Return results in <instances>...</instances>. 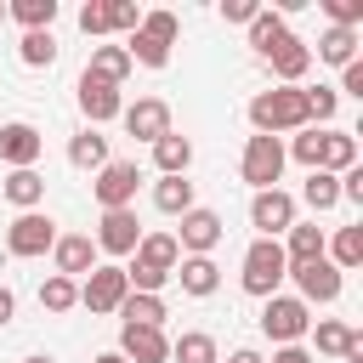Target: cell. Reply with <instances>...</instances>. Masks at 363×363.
Returning a JSON list of instances; mask_svg holds the SVG:
<instances>
[{"instance_id":"cell-45","label":"cell","mask_w":363,"mask_h":363,"mask_svg":"<svg viewBox=\"0 0 363 363\" xmlns=\"http://www.w3.org/2000/svg\"><path fill=\"white\" fill-rule=\"evenodd\" d=\"M267 363H318V357H312L306 346H278V352H272Z\"/></svg>"},{"instance_id":"cell-44","label":"cell","mask_w":363,"mask_h":363,"mask_svg":"<svg viewBox=\"0 0 363 363\" xmlns=\"http://www.w3.org/2000/svg\"><path fill=\"white\" fill-rule=\"evenodd\" d=\"M340 204H363V170H357V164L340 176Z\"/></svg>"},{"instance_id":"cell-19","label":"cell","mask_w":363,"mask_h":363,"mask_svg":"<svg viewBox=\"0 0 363 363\" xmlns=\"http://www.w3.org/2000/svg\"><path fill=\"white\" fill-rule=\"evenodd\" d=\"M284 40H289V23H284V11L261 6V11L250 17V51H255V57L267 62V57H272V51H278Z\"/></svg>"},{"instance_id":"cell-33","label":"cell","mask_w":363,"mask_h":363,"mask_svg":"<svg viewBox=\"0 0 363 363\" xmlns=\"http://www.w3.org/2000/svg\"><path fill=\"white\" fill-rule=\"evenodd\" d=\"M6 17L23 23V34H34V28L57 23V0H6Z\"/></svg>"},{"instance_id":"cell-32","label":"cell","mask_w":363,"mask_h":363,"mask_svg":"<svg viewBox=\"0 0 363 363\" xmlns=\"http://www.w3.org/2000/svg\"><path fill=\"white\" fill-rule=\"evenodd\" d=\"M153 204H159L164 216H187V210H193V182H187V176H159V182H153Z\"/></svg>"},{"instance_id":"cell-24","label":"cell","mask_w":363,"mask_h":363,"mask_svg":"<svg viewBox=\"0 0 363 363\" xmlns=\"http://www.w3.org/2000/svg\"><path fill=\"white\" fill-rule=\"evenodd\" d=\"M352 164H357V136H352V130H323L318 170H329V176H346Z\"/></svg>"},{"instance_id":"cell-46","label":"cell","mask_w":363,"mask_h":363,"mask_svg":"<svg viewBox=\"0 0 363 363\" xmlns=\"http://www.w3.org/2000/svg\"><path fill=\"white\" fill-rule=\"evenodd\" d=\"M11 318H17V295H11V289H6V284H0V329H6V323H11Z\"/></svg>"},{"instance_id":"cell-17","label":"cell","mask_w":363,"mask_h":363,"mask_svg":"<svg viewBox=\"0 0 363 363\" xmlns=\"http://www.w3.org/2000/svg\"><path fill=\"white\" fill-rule=\"evenodd\" d=\"M119 357H125V363H170V335H164V329L119 323Z\"/></svg>"},{"instance_id":"cell-11","label":"cell","mask_w":363,"mask_h":363,"mask_svg":"<svg viewBox=\"0 0 363 363\" xmlns=\"http://www.w3.org/2000/svg\"><path fill=\"white\" fill-rule=\"evenodd\" d=\"M74 96H79V113L91 119V130L125 113V96H119V85H108V79H96V74H79V85H74Z\"/></svg>"},{"instance_id":"cell-48","label":"cell","mask_w":363,"mask_h":363,"mask_svg":"<svg viewBox=\"0 0 363 363\" xmlns=\"http://www.w3.org/2000/svg\"><path fill=\"white\" fill-rule=\"evenodd\" d=\"M91 363H125V357H119V352H102V357H91Z\"/></svg>"},{"instance_id":"cell-26","label":"cell","mask_w":363,"mask_h":363,"mask_svg":"<svg viewBox=\"0 0 363 363\" xmlns=\"http://www.w3.org/2000/svg\"><path fill=\"white\" fill-rule=\"evenodd\" d=\"M170 363H221V346H216V335H204V329H182V335L170 340Z\"/></svg>"},{"instance_id":"cell-10","label":"cell","mask_w":363,"mask_h":363,"mask_svg":"<svg viewBox=\"0 0 363 363\" xmlns=\"http://www.w3.org/2000/svg\"><path fill=\"white\" fill-rule=\"evenodd\" d=\"M40 153H45L40 125H28V119L0 125V164H6V170H34V164H40Z\"/></svg>"},{"instance_id":"cell-41","label":"cell","mask_w":363,"mask_h":363,"mask_svg":"<svg viewBox=\"0 0 363 363\" xmlns=\"http://www.w3.org/2000/svg\"><path fill=\"white\" fill-rule=\"evenodd\" d=\"M79 34L85 40H102L108 34V0H85L79 6Z\"/></svg>"},{"instance_id":"cell-15","label":"cell","mask_w":363,"mask_h":363,"mask_svg":"<svg viewBox=\"0 0 363 363\" xmlns=\"http://www.w3.org/2000/svg\"><path fill=\"white\" fill-rule=\"evenodd\" d=\"M51 261H57V272L62 278H85L102 255H96V244H91V233H57V244H51Z\"/></svg>"},{"instance_id":"cell-22","label":"cell","mask_w":363,"mask_h":363,"mask_svg":"<svg viewBox=\"0 0 363 363\" xmlns=\"http://www.w3.org/2000/svg\"><path fill=\"white\" fill-rule=\"evenodd\" d=\"M0 193H6V204H17V216L23 210H40L45 204V176L40 170H6Z\"/></svg>"},{"instance_id":"cell-40","label":"cell","mask_w":363,"mask_h":363,"mask_svg":"<svg viewBox=\"0 0 363 363\" xmlns=\"http://www.w3.org/2000/svg\"><path fill=\"white\" fill-rule=\"evenodd\" d=\"M136 23H142L136 0H108V34H136Z\"/></svg>"},{"instance_id":"cell-13","label":"cell","mask_w":363,"mask_h":363,"mask_svg":"<svg viewBox=\"0 0 363 363\" xmlns=\"http://www.w3.org/2000/svg\"><path fill=\"white\" fill-rule=\"evenodd\" d=\"M221 233H227V227H221V216H216V210H204V204H193V210L182 216V233H170V238H176V250H182V255H210V250L221 244Z\"/></svg>"},{"instance_id":"cell-6","label":"cell","mask_w":363,"mask_h":363,"mask_svg":"<svg viewBox=\"0 0 363 363\" xmlns=\"http://www.w3.org/2000/svg\"><path fill=\"white\" fill-rule=\"evenodd\" d=\"M295 221H301L295 193H284V187H261V193L250 199V227H255L261 238H278V233H289Z\"/></svg>"},{"instance_id":"cell-49","label":"cell","mask_w":363,"mask_h":363,"mask_svg":"<svg viewBox=\"0 0 363 363\" xmlns=\"http://www.w3.org/2000/svg\"><path fill=\"white\" fill-rule=\"evenodd\" d=\"M23 363H51V357H23Z\"/></svg>"},{"instance_id":"cell-35","label":"cell","mask_w":363,"mask_h":363,"mask_svg":"<svg viewBox=\"0 0 363 363\" xmlns=\"http://www.w3.org/2000/svg\"><path fill=\"white\" fill-rule=\"evenodd\" d=\"M40 306H45V312H57V318H62V312H74V306H79V284H74V278H62V272H51V278L40 284Z\"/></svg>"},{"instance_id":"cell-5","label":"cell","mask_w":363,"mask_h":363,"mask_svg":"<svg viewBox=\"0 0 363 363\" xmlns=\"http://www.w3.org/2000/svg\"><path fill=\"white\" fill-rule=\"evenodd\" d=\"M136 187H142L136 159H108L96 170V182H91V193H96L102 210H136Z\"/></svg>"},{"instance_id":"cell-14","label":"cell","mask_w":363,"mask_h":363,"mask_svg":"<svg viewBox=\"0 0 363 363\" xmlns=\"http://www.w3.org/2000/svg\"><path fill=\"white\" fill-rule=\"evenodd\" d=\"M119 119H125V130H130L136 142H147V147H153L159 136H170V102H164V96H136Z\"/></svg>"},{"instance_id":"cell-3","label":"cell","mask_w":363,"mask_h":363,"mask_svg":"<svg viewBox=\"0 0 363 363\" xmlns=\"http://www.w3.org/2000/svg\"><path fill=\"white\" fill-rule=\"evenodd\" d=\"M312 329V306H301L295 295H267L261 301V335L272 346H301Z\"/></svg>"},{"instance_id":"cell-1","label":"cell","mask_w":363,"mask_h":363,"mask_svg":"<svg viewBox=\"0 0 363 363\" xmlns=\"http://www.w3.org/2000/svg\"><path fill=\"white\" fill-rule=\"evenodd\" d=\"M250 125H255V136H295V130H306L312 125V113H306V85H272V91H255L250 96Z\"/></svg>"},{"instance_id":"cell-29","label":"cell","mask_w":363,"mask_h":363,"mask_svg":"<svg viewBox=\"0 0 363 363\" xmlns=\"http://www.w3.org/2000/svg\"><path fill=\"white\" fill-rule=\"evenodd\" d=\"M284 238H289V244H284V255H289V261H318V255H323V244H329V233H323L318 221H295Z\"/></svg>"},{"instance_id":"cell-2","label":"cell","mask_w":363,"mask_h":363,"mask_svg":"<svg viewBox=\"0 0 363 363\" xmlns=\"http://www.w3.org/2000/svg\"><path fill=\"white\" fill-rule=\"evenodd\" d=\"M284 278H289V255H284V244H278V238H255V244L244 250V267H238L244 295L267 301V295H278Z\"/></svg>"},{"instance_id":"cell-4","label":"cell","mask_w":363,"mask_h":363,"mask_svg":"<svg viewBox=\"0 0 363 363\" xmlns=\"http://www.w3.org/2000/svg\"><path fill=\"white\" fill-rule=\"evenodd\" d=\"M289 284H295V301H301V306H329V301H340L346 272H335V267L318 255V261H289Z\"/></svg>"},{"instance_id":"cell-8","label":"cell","mask_w":363,"mask_h":363,"mask_svg":"<svg viewBox=\"0 0 363 363\" xmlns=\"http://www.w3.org/2000/svg\"><path fill=\"white\" fill-rule=\"evenodd\" d=\"M238 176L261 193V187H278L284 176V142L278 136H250L244 142V159H238Z\"/></svg>"},{"instance_id":"cell-7","label":"cell","mask_w":363,"mask_h":363,"mask_svg":"<svg viewBox=\"0 0 363 363\" xmlns=\"http://www.w3.org/2000/svg\"><path fill=\"white\" fill-rule=\"evenodd\" d=\"M51 244H57V221H51L45 210H23V216H11V227H6V250H11L17 261L45 255Z\"/></svg>"},{"instance_id":"cell-20","label":"cell","mask_w":363,"mask_h":363,"mask_svg":"<svg viewBox=\"0 0 363 363\" xmlns=\"http://www.w3.org/2000/svg\"><path fill=\"white\" fill-rule=\"evenodd\" d=\"M130 255H136L130 267H147V272H164V278H170V272H176V261H182V250H176V238H170V233H142V244H136Z\"/></svg>"},{"instance_id":"cell-9","label":"cell","mask_w":363,"mask_h":363,"mask_svg":"<svg viewBox=\"0 0 363 363\" xmlns=\"http://www.w3.org/2000/svg\"><path fill=\"white\" fill-rule=\"evenodd\" d=\"M125 295H130V284H125V267H113V261H96L85 272V284H79V306L85 312H119Z\"/></svg>"},{"instance_id":"cell-18","label":"cell","mask_w":363,"mask_h":363,"mask_svg":"<svg viewBox=\"0 0 363 363\" xmlns=\"http://www.w3.org/2000/svg\"><path fill=\"white\" fill-rule=\"evenodd\" d=\"M170 278H176V284H182V295H193V301H204V295H216V289H221V267H216L210 255H182Z\"/></svg>"},{"instance_id":"cell-30","label":"cell","mask_w":363,"mask_h":363,"mask_svg":"<svg viewBox=\"0 0 363 363\" xmlns=\"http://www.w3.org/2000/svg\"><path fill=\"white\" fill-rule=\"evenodd\" d=\"M312 57H318V62H335V68H346V62L357 57V28H323Z\"/></svg>"},{"instance_id":"cell-25","label":"cell","mask_w":363,"mask_h":363,"mask_svg":"<svg viewBox=\"0 0 363 363\" xmlns=\"http://www.w3.org/2000/svg\"><path fill=\"white\" fill-rule=\"evenodd\" d=\"M119 318L125 323H136V329H164V318H170V306H164V295H125L119 301Z\"/></svg>"},{"instance_id":"cell-42","label":"cell","mask_w":363,"mask_h":363,"mask_svg":"<svg viewBox=\"0 0 363 363\" xmlns=\"http://www.w3.org/2000/svg\"><path fill=\"white\" fill-rule=\"evenodd\" d=\"M255 11H261V0H221V23H244L250 28Z\"/></svg>"},{"instance_id":"cell-47","label":"cell","mask_w":363,"mask_h":363,"mask_svg":"<svg viewBox=\"0 0 363 363\" xmlns=\"http://www.w3.org/2000/svg\"><path fill=\"white\" fill-rule=\"evenodd\" d=\"M227 363H267V357H261V352H255V346H238V352H233V357H227Z\"/></svg>"},{"instance_id":"cell-27","label":"cell","mask_w":363,"mask_h":363,"mask_svg":"<svg viewBox=\"0 0 363 363\" xmlns=\"http://www.w3.org/2000/svg\"><path fill=\"white\" fill-rule=\"evenodd\" d=\"M153 164H159V176H187V164H193V142L187 136H159L153 142Z\"/></svg>"},{"instance_id":"cell-50","label":"cell","mask_w":363,"mask_h":363,"mask_svg":"<svg viewBox=\"0 0 363 363\" xmlns=\"http://www.w3.org/2000/svg\"><path fill=\"white\" fill-rule=\"evenodd\" d=\"M0 23H6V0H0Z\"/></svg>"},{"instance_id":"cell-37","label":"cell","mask_w":363,"mask_h":363,"mask_svg":"<svg viewBox=\"0 0 363 363\" xmlns=\"http://www.w3.org/2000/svg\"><path fill=\"white\" fill-rule=\"evenodd\" d=\"M318 153H323V130H318V125H306V130H295V142L284 147V159H301L306 170H318Z\"/></svg>"},{"instance_id":"cell-38","label":"cell","mask_w":363,"mask_h":363,"mask_svg":"<svg viewBox=\"0 0 363 363\" xmlns=\"http://www.w3.org/2000/svg\"><path fill=\"white\" fill-rule=\"evenodd\" d=\"M142 34H153L159 45H176V34H182V17L176 11H142V23H136Z\"/></svg>"},{"instance_id":"cell-16","label":"cell","mask_w":363,"mask_h":363,"mask_svg":"<svg viewBox=\"0 0 363 363\" xmlns=\"http://www.w3.org/2000/svg\"><path fill=\"white\" fill-rule=\"evenodd\" d=\"M306 335H312V346H318L323 357H352V363L363 357V335H357L352 323H340V318H312Z\"/></svg>"},{"instance_id":"cell-12","label":"cell","mask_w":363,"mask_h":363,"mask_svg":"<svg viewBox=\"0 0 363 363\" xmlns=\"http://www.w3.org/2000/svg\"><path fill=\"white\" fill-rule=\"evenodd\" d=\"M91 244H96V255H130V250L142 244V221H136V210H102Z\"/></svg>"},{"instance_id":"cell-28","label":"cell","mask_w":363,"mask_h":363,"mask_svg":"<svg viewBox=\"0 0 363 363\" xmlns=\"http://www.w3.org/2000/svg\"><path fill=\"white\" fill-rule=\"evenodd\" d=\"M301 204H306L312 216H323V210H335V204H340V176H329V170H306V187H301Z\"/></svg>"},{"instance_id":"cell-39","label":"cell","mask_w":363,"mask_h":363,"mask_svg":"<svg viewBox=\"0 0 363 363\" xmlns=\"http://www.w3.org/2000/svg\"><path fill=\"white\" fill-rule=\"evenodd\" d=\"M329 28H363V0H318Z\"/></svg>"},{"instance_id":"cell-34","label":"cell","mask_w":363,"mask_h":363,"mask_svg":"<svg viewBox=\"0 0 363 363\" xmlns=\"http://www.w3.org/2000/svg\"><path fill=\"white\" fill-rule=\"evenodd\" d=\"M17 62H23V68H51V62H57V34H51V28L23 34V40H17Z\"/></svg>"},{"instance_id":"cell-36","label":"cell","mask_w":363,"mask_h":363,"mask_svg":"<svg viewBox=\"0 0 363 363\" xmlns=\"http://www.w3.org/2000/svg\"><path fill=\"white\" fill-rule=\"evenodd\" d=\"M335 108H340V91H335V85H306V113H312L318 130L335 119Z\"/></svg>"},{"instance_id":"cell-23","label":"cell","mask_w":363,"mask_h":363,"mask_svg":"<svg viewBox=\"0 0 363 363\" xmlns=\"http://www.w3.org/2000/svg\"><path fill=\"white\" fill-rule=\"evenodd\" d=\"M68 164L96 176V170L108 164V136H102V130H91V125H85L79 136H68Z\"/></svg>"},{"instance_id":"cell-21","label":"cell","mask_w":363,"mask_h":363,"mask_svg":"<svg viewBox=\"0 0 363 363\" xmlns=\"http://www.w3.org/2000/svg\"><path fill=\"white\" fill-rule=\"evenodd\" d=\"M267 62H272V74H278V85H301V79H306V68H312V45L289 34V40H284V45H278V51H272Z\"/></svg>"},{"instance_id":"cell-31","label":"cell","mask_w":363,"mask_h":363,"mask_svg":"<svg viewBox=\"0 0 363 363\" xmlns=\"http://www.w3.org/2000/svg\"><path fill=\"white\" fill-rule=\"evenodd\" d=\"M85 74H96V79H108V85H125V74H130V57H125V45H91V62H85Z\"/></svg>"},{"instance_id":"cell-43","label":"cell","mask_w":363,"mask_h":363,"mask_svg":"<svg viewBox=\"0 0 363 363\" xmlns=\"http://www.w3.org/2000/svg\"><path fill=\"white\" fill-rule=\"evenodd\" d=\"M335 91H346V96L363 102V57H352V62L340 68V85H335Z\"/></svg>"}]
</instances>
